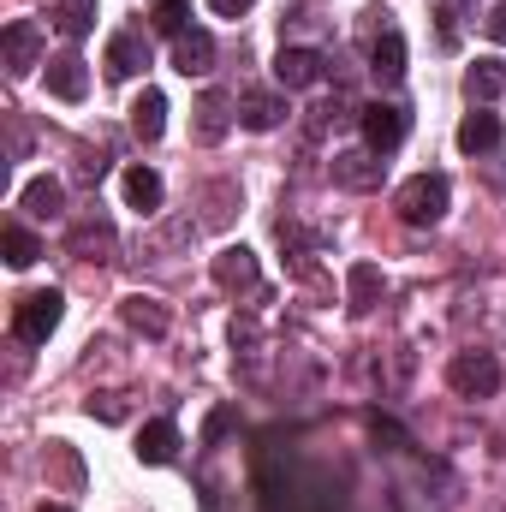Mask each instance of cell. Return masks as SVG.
I'll list each match as a JSON object with an SVG mask.
<instances>
[{
	"label": "cell",
	"instance_id": "obj_25",
	"mask_svg": "<svg viewBox=\"0 0 506 512\" xmlns=\"http://www.w3.org/2000/svg\"><path fill=\"white\" fill-rule=\"evenodd\" d=\"M376 292H381V268L376 262H358V268H352V310H370Z\"/></svg>",
	"mask_w": 506,
	"mask_h": 512
},
{
	"label": "cell",
	"instance_id": "obj_23",
	"mask_svg": "<svg viewBox=\"0 0 506 512\" xmlns=\"http://www.w3.org/2000/svg\"><path fill=\"white\" fill-rule=\"evenodd\" d=\"M0 251H6V262H12V268H30V262L42 256V245H36V233H24V227H6V233H0Z\"/></svg>",
	"mask_w": 506,
	"mask_h": 512
},
{
	"label": "cell",
	"instance_id": "obj_14",
	"mask_svg": "<svg viewBox=\"0 0 506 512\" xmlns=\"http://www.w3.org/2000/svg\"><path fill=\"white\" fill-rule=\"evenodd\" d=\"M459 149H465V155H489V149H501V120L483 114V108L465 114V120H459Z\"/></svg>",
	"mask_w": 506,
	"mask_h": 512
},
{
	"label": "cell",
	"instance_id": "obj_21",
	"mask_svg": "<svg viewBox=\"0 0 506 512\" xmlns=\"http://www.w3.org/2000/svg\"><path fill=\"white\" fill-rule=\"evenodd\" d=\"M197 114H203V120H197V137H203V143H221V137H227V96H221V90H209V96L197 102Z\"/></svg>",
	"mask_w": 506,
	"mask_h": 512
},
{
	"label": "cell",
	"instance_id": "obj_13",
	"mask_svg": "<svg viewBox=\"0 0 506 512\" xmlns=\"http://www.w3.org/2000/svg\"><path fill=\"white\" fill-rule=\"evenodd\" d=\"M173 453H179V429L161 417V423H143V435H137V459L143 465H173Z\"/></svg>",
	"mask_w": 506,
	"mask_h": 512
},
{
	"label": "cell",
	"instance_id": "obj_17",
	"mask_svg": "<svg viewBox=\"0 0 506 512\" xmlns=\"http://www.w3.org/2000/svg\"><path fill=\"white\" fill-rule=\"evenodd\" d=\"M18 203H24L36 221H54V215H60V203H66V191H60V179H48V173H42V179H30V185L18 191Z\"/></svg>",
	"mask_w": 506,
	"mask_h": 512
},
{
	"label": "cell",
	"instance_id": "obj_32",
	"mask_svg": "<svg viewBox=\"0 0 506 512\" xmlns=\"http://www.w3.org/2000/svg\"><path fill=\"white\" fill-rule=\"evenodd\" d=\"M495 185H501V191H506V167H495Z\"/></svg>",
	"mask_w": 506,
	"mask_h": 512
},
{
	"label": "cell",
	"instance_id": "obj_30",
	"mask_svg": "<svg viewBox=\"0 0 506 512\" xmlns=\"http://www.w3.org/2000/svg\"><path fill=\"white\" fill-rule=\"evenodd\" d=\"M227 423H233V411H215V417H209V429H203V441H221V435H227Z\"/></svg>",
	"mask_w": 506,
	"mask_h": 512
},
{
	"label": "cell",
	"instance_id": "obj_20",
	"mask_svg": "<svg viewBox=\"0 0 506 512\" xmlns=\"http://www.w3.org/2000/svg\"><path fill=\"white\" fill-rule=\"evenodd\" d=\"M126 203L131 209H161V173L155 167H126Z\"/></svg>",
	"mask_w": 506,
	"mask_h": 512
},
{
	"label": "cell",
	"instance_id": "obj_5",
	"mask_svg": "<svg viewBox=\"0 0 506 512\" xmlns=\"http://www.w3.org/2000/svg\"><path fill=\"white\" fill-rule=\"evenodd\" d=\"M0 60H6V72H12V78H24L30 66H42V30H36L30 18L6 24V36H0Z\"/></svg>",
	"mask_w": 506,
	"mask_h": 512
},
{
	"label": "cell",
	"instance_id": "obj_33",
	"mask_svg": "<svg viewBox=\"0 0 506 512\" xmlns=\"http://www.w3.org/2000/svg\"><path fill=\"white\" fill-rule=\"evenodd\" d=\"M36 512H72V507H36Z\"/></svg>",
	"mask_w": 506,
	"mask_h": 512
},
{
	"label": "cell",
	"instance_id": "obj_12",
	"mask_svg": "<svg viewBox=\"0 0 506 512\" xmlns=\"http://www.w3.org/2000/svg\"><path fill=\"white\" fill-rule=\"evenodd\" d=\"M215 280L227 286V292H251L256 286V256L245 245H227V251L215 256Z\"/></svg>",
	"mask_w": 506,
	"mask_h": 512
},
{
	"label": "cell",
	"instance_id": "obj_31",
	"mask_svg": "<svg viewBox=\"0 0 506 512\" xmlns=\"http://www.w3.org/2000/svg\"><path fill=\"white\" fill-rule=\"evenodd\" d=\"M489 36H495V42H506V0L489 12Z\"/></svg>",
	"mask_w": 506,
	"mask_h": 512
},
{
	"label": "cell",
	"instance_id": "obj_10",
	"mask_svg": "<svg viewBox=\"0 0 506 512\" xmlns=\"http://www.w3.org/2000/svg\"><path fill=\"white\" fill-rule=\"evenodd\" d=\"M48 90H54L60 102H84V90H90L84 60H78V54H54V60H48Z\"/></svg>",
	"mask_w": 506,
	"mask_h": 512
},
{
	"label": "cell",
	"instance_id": "obj_29",
	"mask_svg": "<svg viewBox=\"0 0 506 512\" xmlns=\"http://www.w3.org/2000/svg\"><path fill=\"white\" fill-rule=\"evenodd\" d=\"M209 6H215L221 18H245V12H251L256 0H209Z\"/></svg>",
	"mask_w": 506,
	"mask_h": 512
},
{
	"label": "cell",
	"instance_id": "obj_16",
	"mask_svg": "<svg viewBox=\"0 0 506 512\" xmlns=\"http://www.w3.org/2000/svg\"><path fill=\"white\" fill-rule=\"evenodd\" d=\"M120 316H126V328H137V334H149V340H161L167 334V310H161V298H126L120 304Z\"/></svg>",
	"mask_w": 506,
	"mask_h": 512
},
{
	"label": "cell",
	"instance_id": "obj_2",
	"mask_svg": "<svg viewBox=\"0 0 506 512\" xmlns=\"http://www.w3.org/2000/svg\"><path fill=\"white\" fill-rule=\"evenodd\" d=\"M393 209H399V221H411V227H435V221L447 215V179H441V173L405 179L399 197H393Z\"/></svg>",
	"mask_w": 506,
	"mask_h": 512
},
{
	"label": "cell",
	"instance_id": "obj_26",
	"mask_svg": "<svg viewBox=\"0 0 506 512\" xmlns=\"http://www.w3.org/2000/svg\"><path fill=\"white\" fill-rule=\"evenodd\" d=\"M90 245H102V251H108V245H114V233H108L102 221H96V227H78V233H72V251H90Z\"/></svg>",
	"mask_w": 506,
	"mask_h": 512
},
{
	"label": "cell",
	"instance_id": "obj_6",
	"mask_svg": "<svg viewBox=\"0 0 506 512\" xmlns=\"http://www.w3.org/2000/svg\"><path fill=\"white\" fill-rule=\"evenodd\" d=\"M381 161L376 149H346V155H334V185L340 191H376L381 185Z\"/></svg>",
	"mask_w": 506,
	"mask_h": 512
},
{
	"label": "cell",
	"instance_id": "obj_4",
	"mask_svg": "<svg viewBox=\"0 0 506 512\" xmlns=\"http://www.w3.org/2000/svg\"><path fill=\"white\" fill-rule=\"evenodd\" d=\"M358 126H364V143H370L376 155H393V149L405 143L411 120H405V108H399V102H370V108L358 114Z\"/></svg>",
	"mask_w": 506,
	"mask_h": 512
},
{
	"label": "cell",
	"instance_id": "obj_7",
	"mask_svg": "<svg viewBox=\"0 0 506 512\" xmlns=\"http://www.w3.org/2000/svg\"><path fill=\"white\" fill-rule=\"evenodd\" d=\"M274 78H280V90H310V84L322 78V54H316V48H280Z\"/></svg>",
	"mask_w": 506,
	"mask_h": 512
},
{
	"label": "cell",
	"instance_id": "obj_18",
	"mask_svg": "<svg viewBox=\"0 0 506 512\" xmlns=\"http://www.w3.org/2000/svg\"><path fill=\"white\" fill-rule=\"evenodd\" d=\"M465 96H471V102H495V96H506V66L501 60H477V66L465 72Z\"/></svg>",
	"mask_w": 506,
	"mask_h": 512
},
{
	"label": "cell",
	"instance_id": "obj_1",
	"mask_svg": "<svg viewBox=\"0 0 506 512\" xmlns=\"http://www.w3.org/2000/svg\"><path fill=\"white\" fill-rule=\"evenodd\" d=\"M60 316H66V298L48 286V292H24L18 304H12V334L24 340V346H48V334L60 328Z\"/></svg>",
	"mask_w": 506,
	"mask_h": 512
},
{
	"label": "cell",
	"instance_id": "obj_27",
	"mask_svg": "<svg viewBox=\"0 0 506 512\" xmlns=\"http://www.w3.org/2000/svg\"><path fill=\"white\" fill-rule=\"evenodd\" d=\"M90 417H102V423H120V417H126L120 393H96V399H90Z\"/></svg>",
	"mask_w": 506,
	"mask_h": 512
},
{
	"label": "cell",
	"instance_id": "obj_24",
	"mask_svg": "<svg viewBox=\"0 0 506 512\" xmlns=\"http://www.w3.org/2000/svg\"><path fill=\"white\" fill-rule=\"evenodd\" d=\"M54 24H60L66 36H90V24H96V0H60Z\"/></svg>",
	"mask_w": 506,
	"mask_h": 512
},
{
	"label": "cell",
	"instance_id": "obj_19",
	"mask_svg": "<svg viewBox=\"0 0 506 512\" xmlns=\"http://www.w3.org/2000/svg\"><path fill=\"white\" fill-rule=\"evenodd\" d=\"M239 120H245L251 131H274L280 120H286V102H280V96H262V90H251V96L239 102Z\"/></svg>",
	"mask_w": 506,
	"mask_h": 512
},
{
	"label": "cell",
	"instance_id": "obj_3",
	"mask_svg": "<svg viewBox=\"0 0 506 512\" xmlns=\"http://www.w3.org/2000/svg\"><path fill=\"white\" fill-rule=\"evenodd\" d=\"M447 382L459 399H495L501 393V358L495 352H459L447 364Z\"/></svg>",
	"mask_w": 506,
	"mask_h": 512
},
{
	"label": "cell",
	"instance_id": "obj_22",
	"mask_svg": "<svg viewBox=\"0 0 506 512\" xmlns=\"http://www.w3.org/2000/svg\"><path fill=\"white\" fill-rule=\"evenodd\" d=\"M149 18H155V30H161V36H173V42H179V36L191 30V0H155V12H149Z\"/></svg>",
	"mask_w": 506,
	"mask_h": 512
},
{
	"label": "cell",
	"instance_id": "obj_11",
	"mask_svg": "<svg viewBox=\"0 0 506 512\" xmlns=\"http://www.w3.org/2000/svg\"><path fill=\"white\" fill-rule=\"evenodd\" d=\"M370 72H376V84H399L405 78V36L387 24L376 36V48H370Z\"/></svg>",
	"mask_w": 506,
	"mask_h": 512
},
{
	"label": "cell",
	"instance_id": "obj_8",
	"mask_svg": "<svg viewBox=\"0 0 506 512\" xmlns=\"http://www.w3.org/2000/svg\"><path fill=\"white\" fill-rule=\"evenodd\" d=\"M149 66V42H143V30H120L114 42H108V78H137Z\"/></svg>",
	"mask_w": 506,
	"mask_h": 512
},
{
	"label": "cell",
	"instance_id": "obj_28",
	"mask_svg": "<svg viewBox=\"0 0 506 512\" xmlns=\"http://www.w3.org/2000/svg\"><path fill=\"white\" fill-rule=\"evenodd\" d=\"M370 435H376V441H393V447H405V429L387 423V417H370Z\"/></svg>",
	"mask_w": 506,
	"mask_h": 512
},
{
	"label": "cell",
	"instance_id": "obj_15",
	"mask_svg": "<svg viewBox=\"0 0 506 512\" xmlns=\"http://www.w3.org/2000/svg\"><path fill=\"white\" fill-rule=\"evenodd\" d=\"M131 131H137L143 143H155V137L167 131V96H161V90H143V96L131 102Z\"/></svg>",
	"mask_w": 506,
	"mask_h": 512
},
{
	"label": "cell",
	"instance_id": "obj_9",
	"mask_svg": "<svg viewBox=\"0 0 506 512\" xmlns=\"http://www.w3.org/2000/svg\"><path fill=\"white\" fill-rule=\"evenodd\" d=\"M173 66H179L185 78H203V72L215 66V36H209V30H185V36L173 42Z\"/></svg>",
	"mask_w": 506,
	"mask_h": 512
}]
</instances>
